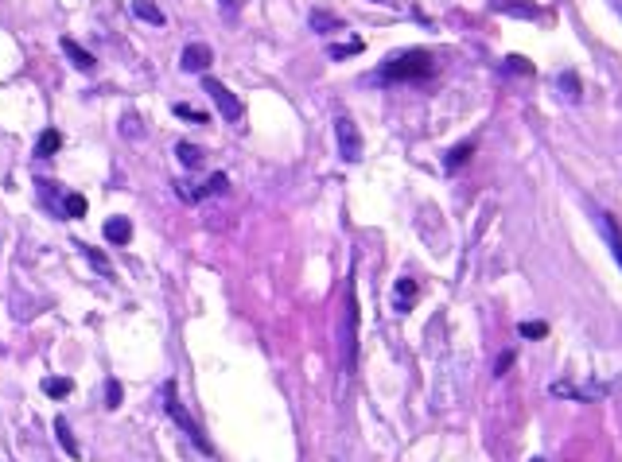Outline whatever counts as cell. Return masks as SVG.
<instances>
[{
    "mask_svg": "<svg viewBox=\"0 0 622 462\" xmlns=\"http://www.w3.org/2000/svg\"><path fill=\"white\" fill-rule=\"evenodd\" d=\"M203 90L210 94V101L222 109V117H226V120H241V117H245V105H241V97H234L226 86L218 82V78H203Z\"/></svg>",
    "mask_w": 622,
    "mask_h": 462,
    "instance_id": "obj_4",
    "label": "cell"
},
{
    "mask_svg": "<svg viewBox=\"0 0 622 462\" xmlns=\"http://www.w3.org/2000/svg\"><path fill=\"white\" fill-rule=\"evenodd\" d=\"M471 152H475V144L471 140H463V144H455L451 152L443 155V167H447V171H459V167L466 164V159H471Z\"/></svg>",
    "mask_w": 622,
    "mask_h": 462,
    "instance_id": "obj_15",
    "label": "cell"
},
{
    "mask_svg": "<svg viewBox=\"0 0 622 462\" xmlns=\"http://www.w3.org/2000/svg\"><path fill=\"white\" fill-rule=\"evenodd\" d=\"M362 51H366V39H347V43H335V47L327 51V55H331V59H347V55H362Z\"/></svg>",
    "mask_w": 622,
    "mask_h": 462,
    "instance_id": "obj_19",
    "label": "cell"
},
{
    "mask_svg": "<svg viewBox=\"0 0 622 462\" xmlns=\"http://www.w3.org/2000/svg\"><path fill=\"white\" fill-rule=\"evenodd\" d=\"M514 350H502V354H498V361H494V377H506V373H510V369H514Z\"/></svg>",
    "mask_w": 622,
    "mask_h": 462,
    "instance_id": "obj_26",
    "label": "cell"
},
{
    "mask_svg": "<svg viewBox=\"0 0 622 462\" xmlns=\"http://www.w3.org/2000/svg\"><path fill=\"white\" fill-rule=\"evenodd\" d=\"M164 408H168V415L175 420V427H179L183 435H191L195 443H199V450H203V454H214V447H210V439H206V435H203V427H199V420H195V415H191V412H187V408L179 404V392H175V381H168V385H164Z\"/></svg>",
    "mask_w": 622,
    "mask_h": 462,
    "instance_id": "obj_2",
    "label": "cell"
},
{
    "mask_svg": "<svg viewBox=\"0 0 622 462\" xmlns=\"http://www.w3.org/2000/svg\"><path fill=\"white\" fill-rule=\"evenodd\" d=\"M55 435H59V443L66 447V454H71V459H78V454H82V450H78V439H74V431L66 427V420H55Z\"/></svg>",
    "mask_w": 622,
    "mask_h": 462,
    "instance_id": "obj_17",
    "label": "cell"
},
{
    "mask_svg": "<svg viewBox=\"0 0 622 462\" xmlns=\"http://www.w3.org/2000/svg\"><path fill=\"white\" fill-rule=\"evenodd\" d=\"M358 365V299L347 292V322H343V369Z\"/></svg>",
    "mask_w": 622,
    "mask_h": 462,
    "instance_id": "obj_3",
    "label": "cell"
},
{
    "mask_svg": "<svg viewBox=\"0 0 622 462\" xmlns=\"http://www.w3.org/2000/svg\"><path fill=\"white\" fill-rule=\"evenodd\" d=\"M377 4H389V0H377Z\"/></svg>",
    "mask_w": 622,
    "mask_h": 462,
    "instance_id": "obj_30",
    "label": "cell"
},
{
    "mask_svg": "<svg viewBox=\"0 0 622 462\" xmlns=\"http://www.w3.org/2000/svg\"><path fill=\"white\" fill-rule=\"evenodd\" d=\"M59 47H62V55H66V59H71L78 70H94V55H90V51H82L74 39H62Z\"/></svg>",
    "mask_w": 622,
    "mask_h": 462,
    "instance_id": "obj_12",
    "label": "cell"
},
{
    "mask_svg": "<svg viewBox=\"0 0 622 462\" xmlns=\"http://www.w3.org/2000/svg\"><path fill=\"white\" fill-rule=\"evenodd\" d=\"M229 4H238V0H229Z\"/></svg>",
    "mask_w": 622,
    "mask_h": 462,
    "instance_id": "obj_32",
    "label": "cell"
},
{
    "mask_svg": "<svg viewBox=\"0 0 622 462\" xmlns=\"http://www.w3.org/2000/svg\"><path fill=\"white\" fill-rule=\"evenodd\" d=\"M121 132H125V136H136V140H140V136H144V120L136 117V113H129V117H121Z\"/></svg>",
    "mask_w": 622,
    "mask_h": 462,
    "instance_id": "obj_24",
    "label": "cell"
},
{
    "mask_svg": "<svg viewBox=\"0 0 622 462\" xmlns=\"http://www.w3.org/2000/svg\"><path fill=\"white\" fill-rule=\"evenodd\" d=\"M599 222H603V233H607V245H610V257L622 264V241H619V222H614V214L599 210Z\"/></svg>",
    "mask_w": 622,
    "mask_h": 462,
    "instance_id": "obj_10",
    "label": "cell"
},
{
    "mask_svg": "<svg viewBox=\"0 0 622 462\" xmlns=\"http://www.w3.org/2000/svg\"><path fill=\"white\" fill-rule=\"evenodd\" d=\"M311 27H315V31H335V27H343V20H335V16H327V12H311Z\"/></svg>",
    "mask_w": 622,
    "mask_h": 462,
    "instance_id": "obj_23",
    "label": "cell"
},
{
    "mask_svg": "<svg viewBox=\"0 0 622 462\" xmlns=\"http://www.w3.org/2000/svg\"><path fill=\"white\" fill-rule=\"evenodd\" d=\"M533 462H545V459H533Z\"/></svg>",
    "mask_w": 622,
    "mask_h": 462,
    "instance_id": "obj_31",
    "label": "cell"
},
{
    "mask_svg": "<svg viewBox=\"0 0 622 462\" xmlns=\"http://www.w3.org/2000/svg\"><path fill=\"white\" fill-rule=\"evenodd\" d=\"M121 396H125V392H121V381H105V404L109 408H121Z\"/></svg>",
    "mask_w": 622,
    "mask_h": 462,
    "instance_id": "obj_27",
    "label": "cell"
},
{
    "mask_svg": "<svg viewBox=\"0 0 622 462\" xmlns=\"http://www.w3.org/2000/svg\"><path fill=\"white\" fill-rule=\"evenodd\" d=\"M105 241H113V245H129L132 241V222L125 218V214L105 218Z\"/></svg>",
    "mask_w": 622,
    "mask_h": 462,
    "instance_id": "obj_9",
    "label": "cell"
},
{
    "mask_svg": "<svg viewBox=\"0 0 622 462\" xmlns=\"http://www.w3.org/2000/svg\"><path fill=\"white\" fill-rule=\"evenodd\" d=\"M416 296H420L416 280L401 276V280H397V287H393V307L397 311H412V307H416Z\"/></svg>",
    "mask_w": 622,
    "mask_h": 462,
    "instance_id": "obj_8",
    "label": "cell"
},
{
    "mask_svg": "<svg viewBox=\"0 0 622 462\" xmlns=\"http://www.w3.org/2000/svg\"><path fill=\"white\" fill-rule=\"evenodd\" d=\"M59 148H62V132L59 129H43V132H39V140H36V155H39V159L55 155Z\"/></svg>",
    "mask_w": 622,
    "mask_h": 462,
    "instance_id": "obj_13",
    "label": "cell"
},
{
    "mask_svg": "<svg viewBox=\"0 0 622 462\" xmlns=\"http://www.w3.org/2000/svg\"><path fill=\"white\" fill-rule=\"evenodd\" d=\"M175 117H179V120H195V125H206V113H195L191 105H175Z\"/></svg>",
    "mask_w": 622,
    "mask_h": 462,
    "instance_id": "obj_28",
    "label": "cell"
},
{
    "mask_svg": "<svg viewBox=\"0 0 622 462\" xmlns=\"http://www.w3.org/2000/svg\"><path fill=\"white\" fill-rule=\"evenodd\" d=\"M132 12L140 16L144 24H152V27H164V24H168L164 8H160V4H152V0H132Z\"/></svg>",
    "mask_w": 622,
    "mask_h": 462,
    "instance_id": "obj_11",
    "label": "cell"
},
{
    "mask_svg": "<svg viewBox=\"0 0 622 462\" xmlns=\"http://www.w3.org/2000/svg\"><path fill=\"white\" fill-rule=\"evenodd\" d=\"M43 392H47L51 400H66V396L74 392V381L71 377H47L43 381Z\"/></svg>",
    "mask_w": 622,
    "mask_h": 462,
    "instance_id": "obj_16",
    "label": "cell"
},
{
    "mask_svg": "<svg viewBox=\"0 0 622 462\" xmlns=\"http://www.w3.org/2000/svg\"><path fill=\"white\" fill-rule=\"evenodd\" d=\"M560 90L572 97V101L580 97V82H575V74H560Z\"/></svg>",
    "mask_w": 622,
    "mask_h": 462,
    "instance_id": "obj_29",
    "label": "cell"
},
{
    "mask_svg": "<svg viewBox=\"0 0 622 462\" xmlns=\"http://www.w3.org/2000/svg\"><path fill=\"white\" fill-rule=\"evenodd\" d=\"M210 62H214V51L206 47V43H187V47H183V59H179L183 70L206 74V70H210Z\"/></svg>",
    "mask_w": 622,
    "mask_h": 462,
    "instance_id": "obj_6",
    "label": "cell"
},
{
    "mask_svg": "<svg viewBox=\"0 0 622 462\" xmlns=\"http://www.w3.org/2000/svg\"><path fill=\"white\" fill-rule=\"evenodd\" d=\"M506 70H514V74H529L533 78V62L521 59V55H506Z\"/></svg>",
    "mask_w": 622,
    "mask_h": 462,
    "instance_id": "obj_25",
    "label": "cell"
},
{
    "mask_svg": "<svg viewBox=\"0 0 622 462\" xmlns=\"http://www.w3.org/2000/svg\"><path fill=\"white\" fill-rule=\"evenodd\" d=\"M175 190H179L187 202H203V198H210V194H222V190H226V175L218 171V175H210V183H203V187H187V183H175Z\"/></svg>",
    "mask_w": 622,
    "mask_h": 462,
    "instance_id": "obj_7",
    "label": "cell"
},
{
    "mask_svg": "<svg viewBox=\"0 0 622 462\" xmlns=\"http://www.w3.org/2000/svg\"><path fill=\"white\" fill-rule=\"evenodd\" d=\"M494 8H506V12L521 16V20H533V16H540V8L533 4V0H490Z\"/></svg>",
    "mask_w": 622,
    "mask_h": 462,
    "instance_id": "obj_14",
    "label": "cell"
},
{
    "mask_svg": "<svg viewBox=\"0 0 622 462\" xmlns=\"http://www.w3.org/2000/svg\"><path fill=\"white\" fill-rule=\"evenodd\" d=\"M78 249H82V253H86V257H90V264H94V268H97V272H101V276H113V264H109V261H105V253H97V249H90V245H78Z\"/></svg>",
    "mask_w": 622,
    "mask_h": 462,
    "instance_id": "obj_22",
    "label": "cell"
},
{
    "mask_svg": "<svg viewBox=\"0 0 622 462\" xmlns=\"http://www.w3.org/2000/svg\"><path fill=\"white\" fill-rule=\"evenodd\" d=\"M175 155H179V164H183V167H199L206 152L199 148V144H175Z\"/></svg>",
    "mask_w": 622,
    "mask_h": 462,
    "instance_id": "obj_18",
    "label": "cell"
},
{
    "mask_svg": "<svg viewBox=\"0 0 622 462\" xmlns=\"http://www.w3.org/2000/svg\"><path fill=\"white\" fill-rule=\"evenodd\" d=\"M335 132H338V152H343V159L358 164V159H362V136H358V125H354L350 117H335Z\"/></svg>",
    "mask_w": 622,
    "mask_h": 462,
    "instance_id": "obj_5",
    "label": "cell"
},
{
    "mask_svg": "<svg viewBox=\"0 0 622 462\" xmlns=\"http://www.w3.org/2000/svg\"><path fill=\"white\" fill-rule=\"evenodd\" d=\"M62 206H59V214H71V218H86V198L82 194H62Z\"/></svg>",
    "mask_w": 622,
    "mask_h": 462,
    "instance_id": "obj_20",
    "label": "cell"
},
{
    "mask_svg": "<svg viewBox=\"0 0 622 462\" xmlns=\"http://www.w3.org/2000/svg\"><path fill=\"white\" fill-rule=\"evenodd\" d=\"M370 78L373 82H428L432 78V55L428 51H405V55L389 59L385 66H377Z\"/></svg>",
    "mask_w": 622,
    "mask_h": 462,
    "instance_id": "obj_1",
    "label": "cell"
},
{
    "mask_svg": "<svg viewBox=\"0 0 622 462\" xmlns=\"http://www.w3.org/2000/svg\"><path fill=\"white\" fill-rule=\"evenodd\" d=\"M517 331H521V338H529V342H540V338L549 334V322H540V319H525L521 326H517Z\"/></svg>",
    "mask_w": 622,
    "mask_h": 462,
    "instance_id": "obj_21",
    "label": "cell"
}]
</instances>
